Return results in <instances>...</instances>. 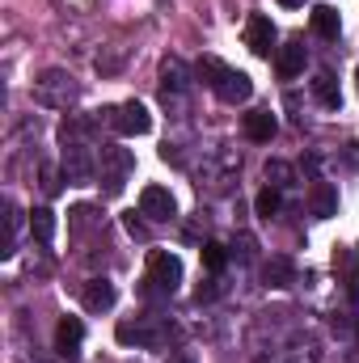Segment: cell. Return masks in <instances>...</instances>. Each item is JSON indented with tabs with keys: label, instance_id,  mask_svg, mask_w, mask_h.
Returning a JSON list of instances; mask_svg holds the SVG:
<instances>
[{
	"label": "cell",
	"instance_id": "obj_22",
	"mask_svg": "<svg viewBox=\"0 0 359 363\" xmlns=\"http://www.w3.org/2000/svg\"><path fill=\"white\" fill-rule=\"evenodd\" d=\"M254 211L263 216V220H270V216H279V190L275 186H267L258 199H254Z\"/></svg>",
	"mask_w": 359,
	"mask_h": 363
},
{
	"label": "cell",
	"instance_id": "obj_11",
	"mask_svg": "<svg viewBox=\"0 0 359 363\" xmlns=\"http://www.w3.org/2000/svg\"><path fill=\"white\" fill-rule=\"evenodd\" d=\"M275 131H279V123H275L270 110H250V114H245V135H250L254 144H270Z\"/></svg>",
	"mask_w": 359,
	"mask_h": 363
},
{
	"label": "cell",
	"instance_id": "obj_5",
	"mask_svg": "<svg viewBox=\"0 0 359 363\" xmlns=\"http://www.w3.org/2000/svg\"><path fill=\"white\" fill-rule=\"evenodd\" d=\"M114 127H118V135H148L153 131V114H148V106L127 101V106L114 110Z\"/></svg>",
	"mask_w": 359,
	"mask_h": 363
},
{
	"label": "cell",
	"instance_id": "obj_24",
	"mask_svg": "<svg viewBox=\"0 0 359 363\" xmlns=\"http://www.w3.org/2000/svg\"><path fill=\"white\" fill-rule=\"evenodd\" d=\"M60 9H68V13H85V9H93V0H55Z\"/></svg>",
	"mask_w": 359,
	"mask_h": 363
},
{
	"label": "cell",
	"instance_id": "obj_12",
	"mask_svg": "<svg viewBox=\"0 0 359 363\" xmlns=\"http://www.w3.org/2000/svg\"><path fill=\"white\" fill-rule=\"evenodd\" d=\"M186 85H190V81H186V64H182V60H165V64H161V89H165V101H170V97L178 101L182 93H186Z\"/></svg>",
	"mask_w": 359,
	"mask_h": 363
},
{
	"label": "cell",
	"instance_id": "obj_21",
	"mask_svg": "<svg viewBox=\"0 0 359 363\" xmlns=\"http://www.w3.org/2000/svg\"><path fill=\"white\" fill-rule=\"evenodd\" d=\"M267 182L279 190V186H296V169L287 161H267Z\"/></svg>",
	"mask_w": 359,
	"mask_h": 363
},
{
	"label": "cell",
	"instance_id": "obj_15",
	"mask_svg": "<svg viewBox=\"0 0 359 363\" xmlns=\"http://www.w3.org/2000/svg\"><path fill=\"white\" fill-rule=\"evenodd\" d=\"M30 233H34L38 245H51L55 241V211H47V207L30 211Z\"/></svg>",
	"mask_w": 359,
	"mask_h": 363
},
{
	"label": "cell",
	"instance_id": "obj_7",
	"mask_svg": "<svg viewBox=\"0 0 359 363\" xmlns=\"http://www.w3.org/2000/svg\"><path fill=\"white\" fill-rule=\"evenodd\" d=\"M245 47H250L254 55H270V47H275V21H270V17L254 13V17L245 21Z\"/></svg>",
	"mask_w": 359,
	"mask_h": 363
},
{
	"label": "cell",
	"instance_id": "obj_27",
	"mask_svg": "<svg viewBox=\"0 0 359 363\" xmlns=\"http://www.w3.org/2000/svg\"><path fill=\"white\" fill-rule=\"evenodd\" d=\"M279 4H283V9H300L304 0H279Z\"/></svg>",
	"mask_w": 359,
	"mask_h": 363
},
{
	"label": "cell",
	"instance_id": "obj_2",
	"mask_svg": "<svg viewBox=\"0 0 359 363\" xmlns=\"http://www.w3.org/2000/svg\"><path fill=\"white\" fill-rule=\"evenodd\" d=\"M131 169H136V157H131L127 148H114V144L101 148V157H97V182H101L106 194H123Z\"/></svg>",
	"mask_w": 359,
	"mask_h": 363
},
{
	"label": "cell",
	"instance_id": "obj_3",
	"mask_svg": "<svg viewBox=\"0 0 359 363\" xmlns=\"http://www.w3.org/2000/svg\"><path fill=\"white\" fill-rule=\"evenodd\" d=\"M64 178L68 182H93L97 178L85 140H64Z\"/></svg>",
	"mask_w": 359,
	"mask_h": 363
},
{
	"label": "cell",
	"instance_id": "obj_28",
	"mask_svg": "<svg viewBox=\"0 0 359 363\" xmlns=\"http://www.w3.org/2000/svg\"><path fill=\"white\" fill-rule=\"evenodd\" d=\"M355 81H359V68H355Z\"/></svg>",
	"mask_w": 359,
	"mask_h": 363
},
{
	"label": "cell",
	"instance_id": "obj_4",
	"mask_svg": "<svg viewBox=\"0 0 359 363\" xmlns=\"http://www.w3.org/2000/svg\"><path fill=\"white\" fill-rule=\"evenodd\" d=\"M174 194L165 190V186H144L140 190V216H148L153 224H165V220H174Z\"/></svg>",
	"mask_w": 359,
	"mask_h": 363
},
{
	"label": "cell",
	"instance_id": "obj_1",
	"mask_svg": "<svg viewBox=\"0 0 359 363\" xmlns=\"http://www.w3.org/2000/svg\"><path fill=\"white\" fill-rule=\"evenodd\" d=\"M34 101L43 106V110H72L77 101H81V85H77V77L72 72H64V68H47L38 81H34Z\"/></svg>",
	"mask_w": 359,
	"mask_h": 363
},
{
	"label": "cell",
	"instance_id": "obj_6",
	"mask_svg": "<svg viewBox=\"0 0 359 363\" xmlns=\"http://www.w3.org/2000/svg\"><path fill=\"white\" fill-rule=\"evenodd\" d=\"M148 279H153V287H161V291H178L182 258L178 254H153V262H148Z\"/></svg>",
	"mask_w": 359,
	"mask_h": 363
},
{
	"label": "cell",
	"instance_id": "obj_9",
	"mask_svg": "<svg viewBox=\"0 0 359 363\" xmlns=\"http://www.w3.org/2000/svg\"><path fill=\"white\" fill-rule=\"evenodd\" d=\"M81 342H85V325L77 317H64L60 330H55V351L72 359V355H81Z\"/></svg>",
	"mask_w": 359,
	"mask_h": 363
},
{
	"label": "cell",
	"instance_id": "obj_18",
	"mask_svg": "<svg viewBox=\"0 0 359 363\" xmlns=\"http://www.w3.org/2000/svg\"><path fill=\"white\" fill-rule=\"evenodd\" d=\"M313 93H317V101H321V106H330V110H338V101H343V97H338V85H334V77H330V72H321V77L313 81Z\"/></svg>",
	"mask_w": 359,
	"mask_h": 363
},
{
	"label": "cell",
	"instance_id": "obj_16",
	"mask_svg": "<svg viewBox=\"0 0 359 363\" xmlns=\"http://www.w3.org/2000/svg\"><path fill=\"white\" fill-rule=\"evenodd\" d=\"M224 77H228V64H224V60H216V55H203V60H199V81H203L207 89H216Z\"/></svg>",
	"mask_w": 359,
	"mask_h": 363
},
{
	"label": "cell",
	"instance_id": "obj_26",
	"mask_svg": "<svg viewBox=\"0 0 359 363\" xmlns=\"http://www.w3.org/2000/svg\"><path fill=\"white\" fill-rule=\"evenodd\" d=\"M351 300H355V304H359V271L351 274Z\"/></svg>",
	"mask_w": 359,
	"mask_h": 363
},
{
	"label": "cell",
	"instance_id": "obj_14",
	"mask_svg": "<svg viewBox=\"0 0 359 363\" xmlns=\"http://www.w3.org/2000/svg\"><path fill=\"white\" fill-rule=\"evenodd\" d=\"M275 68H279V77H300L304 72V47L300 43H287L283 51H279V60H275Z\"/></svg>",
	"mask_w": 359,
	"mask_h": 363
},
{
	"label": "cell",
	"instance_id": "obj_25",
	"mask_svg": "<svg viewBox=\"0 0 359 363\" xmlns=\"http://www.w3.org/2000/svg\"><path fill=\"white\" fill-rule=\"evenodd\" d=\"M43 186H47V194H55V190H60V178H55V169H43Z\"/></svg>",
	"mask_w": 359,
	"mask_h": 363
},
{
	"label": "cell",
	"instance_id": "obj_17",
	"mask_svg": "<svg viewBox=\"0 0 359 363\" xmlns=\"http://www.w3.org/2000/svg\"><path fill=\"white\" fill-rule=\"evenodd\" d=\"M118 342H144V347H153V342H161V334L148 330V325H131V321H123V325H118Z\"/></svg>",
	"mask_w": 359,
	"mask_h": 363
},
{
	"label": "cell",
	"instance_id": "obj_23",
	"mask_svg": "<svg viewBox=\"0 0 359 363\" xmlns=\"http://www.w3.org/2000/svg\"><path fill=\"white\" fill-rule=\"evenodd\" d=\"M203 267L207 271H224V245L220 241H207L203 245Z\"/></svg>",
	"mask_w": 359,
	"mask_h": 363
},
{
	"label": "cell",
	"instance_id": "obj_19",
	"mask_svg": "<svg viewBox=\"0 0 359 363\" xmlns=\"http://www.w3.org/2000/svg\"><path fill=\"white\" fill-rule=\"evenodd\" d=\"M313 207H317V216H334V211H338V194H334L330 182H321V186L313 190Z\"/></svg>",
	"mask_w": 359,
	"mask_h": 363
},
{
	"label": "cell",
	"instance_id": "obj_8",
	"mask_svg": "<svg viewBox=\"0 0 359 363\" xmlns=\"http://www.w3.org/2000/svg\"><path fill=\"white\" fill-rule=\"evenodd\" d=\"M250 93H254V81H250L245 72H237V68H228V77L216 85V97H220V101H228V106L250 101Z\"/></svg>",
	"mask_w": 359,
	"mask_h": 363
},
{
	"label": "cell",
	"instance_id": "obj_13",
	"mask_svg": "<svg viewBox=\"0 0 359 363\" xmlns=\"http://www.w3.org/2000/svg\"><path fill=\"white\" fill-rule=\"evenodd\" d=\"M313 34H321V38H338V34H343V17H338V9L317 4V9H313Z\"/></svg>",
	"mask_w": 359,
	"mask_h": 363
},
{
	"label": "cell",
	"instance_id": "obj_20",
	"mask_svg": "<svg viewBox=\"0 0 359 363\" xmlns=\"http://www.w3.org/2000/svg\"><path fill=\"white\" fill-rule=\"evenodd\" d=\"M292 262H287V258H270L267 262V287H287V283H292Z\"/></svg>",
	"mask_w": 359,
	"mask_h": 363
},
{
	"label": "cell",
	"instance_id": "obj_10",
	"mask_svg": "<svg viewBox=\"0 0 359 363\" xmlns=\"http://www.w3.org/2000/svg\"><path fill=\"white\" fill-rule=\"evenodd\" d=\"M114 300H118V291H114L110 279H89V283H85V308H89V313L114 308Z\"/></svg>",
	"mask_w": 359,
	"mask_h": 363
}]
</instances>
